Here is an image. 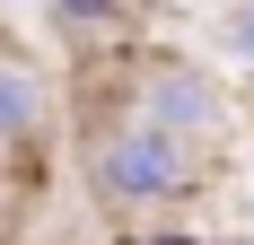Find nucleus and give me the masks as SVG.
<instances>
[{
    "label": "nucleus",
    "mask_w": 254,
    "mask_h": 245,
    "mask_svg": "<svg viewBox=\"0 0 254 245\" xmlns=\"http://www.w3.org/2000/svg\"><path fill=\"white\" fill-rule=\"evenodd\" d=\"M88 184H97L105 210H167V201L202 193V149L167 140V131H149V122L88 131Z\"/></svg>",
    "instance_id": "nucleus-1"
},
{
    "label": "nucleus",
    "mask_w": 254,
    "mask_h": 245,
    "mask_svg": "<svg viewBox=\"0 0 254 245\" xmlns=\"http://www.w3.org/2000/svg\"><path fill=\"white\" fill-rule=\"evenodd\" d=\"M219 61L237 79H254V0H237L228 18H219Z\"/></svg>",
    "instance_id": "nucleus-4"
},
{
    "label": "nucleus",
    "mask_w": 254,
    "mask_h": 245,
    "mask_svg": "<svg viewBox=\"0 0 254 245\" xmlns=\"http://www.w3.org/2000/svg\"><path fill=\"white\" fill-rule=\"evenodd\" d=\"M131 245H202L193 228H149V237H131Z\"/></svg>",
    "instance_id": "nucleus-6"
},
{
    "label": "nucleus",
    "mask_w": 254,
    "mask_h": 245,
    "mask_svg": "<svg viewBox=\"0 0 254 245\" xmlns=\"http://www.w3.org/2000/svg\"><path fill=\"white\" fill-rule=\"evenodd\" d=\"M44 9H53V26H70V35H97V26L123 18V0H44Z\"/></svg>",
    "instance_id": "nucleus-5"
},
{
    "label": "nucleus",
    "mask_w": 254,
    "mask_h": 245,
    "mask_svg": "<svg viewBox=\"0 0 254 245\" xmlns=\"http://www.w3.org/2000/svg\"><path fill=\"white\" fill-rule=\"evenodd\" d=\"M44 114H53V88L26 70L18 53H0V149H26L44 131Z\"/></svg>",
    "instance_id": "nucleus-3"
},
{
    "label": "nucleus",
    "mask_w": 254,
    "mask_h": 245,
    "mask_svg": "<svg viewBox=\"0 0 254 245\" xmlns=\"http://www.w3.org/2000/svg\"><path fill=\"white\" fill-rule=\"evenodd\" d=\"M131 114L149 122V131H167V140L202 149L228 131V88H219V70H202V61H184V53H149L140 61V88H131Z\"/></svg>",
    "instance_id": "nucleus-2"
}]
</instances>
